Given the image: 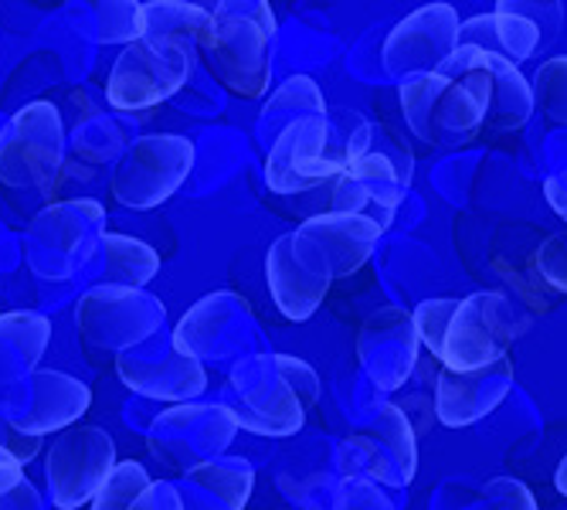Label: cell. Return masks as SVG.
<instances>
[{
	"label": "cell",
	"mask_w": 567,
	"mask_h": 510,
	"mask_svg": "<svg viewBox=\"0 0 567 510\" xmlns=\"http://www.w3.org/2000/svg\"><path fill=\"white\" fill-rule=\"evenodd\" d=\"M422 344L445 371H480L503 357L527 324L513 314V306L499 293H470V296H432L411 314Z\"/></svg>",
	"instance_id": "1"
},
{
	"label": "cell",
	"mask_w": 567,
	"mask_h": 510,
	"mask_svg": "<svg viewBox=\"0 0 567 510\" xmlns=\"http://www.w3.org/2000/svg\"><path fill=\"white\" fill-rule=\"evenodd\" d=\"M231 388L238 405H228L241 429L255 436H296L320 398V378L299 357L255 354L235 368Z\"/></svg>",
	"instance_id": "2"
},
{
	"label": "cell",
	"mask_w": 567,
	"mask_h": 510,
	"mask_svg": "<svg viewBox=\"0 0 567 510\" xmlns=\"http://www.w3.org/2000/svg\"><path fill=\"white\" fill-rule=\"evenodd\" d=\"M272 38L276 14L269 4H218L212 28L204 31L197 55L212 75L241 99H259L272 79Z\"/></svg>",
	"instance_id": "3"
},
{
	"label": "cell",
	"mask_w": 567,
	"mask_h": 510,
	"mask_svg": "<svg viewBox=\"0 0 567 510\" xmlns=\"http://www.w3.org/2000/svg\"><path fill=\"white\" fill-rule=\"evenodd\" d=\"M197 44L187 38L140 34L130 41L106 79V99L120 113H143L181 92L194 75Z\"/></svg>",
	"instance_id": "4"
},
{
	"label": "cell",
	"mask_w": 567,
	"mask_h": 510,
	"mask_svg": "<svg viewBox=\"0 0 567 510\" xmlns=\"http://www.w3.org/2000/svg\"><path fill=\"white\" fill-rule=\"evenodd\" d=\"M408 130L432 146H466L486 126L483 99L452 75L432 72L398 85Z\"/></svg>",
	"instance_id": "5"
},
{
	"label": "cell",
	"mask_w": 567,
	"mask_h": 510,
	"mask_svg": "<svg viewBox=\"0 0 567 510\" xmlns=\"http://www.w3.org/2000/svg\"><path fill=\"white\" fill-rule=\"evenodd\" d=\"M62 116L51 102L38 99L0 133V181L14 191H44L62 171Z\"/></svg>",
	"instance_id": "6"
},
{
	"label": "cell",
	"mask_w": 567,
	"mask_h": 510,
	"mask_svg": "<svg viewBox=\"0 0 567 510\" xmlns=\"http://www.w3.org/2000/svg\"><path fill=\"white\" fill-rule=\"evenodd\" d=\"M194 171V143L177 133L140 136L116 164L113 197L126 208L146 212L164 204Z\"/></svg>",
	"instance_id": "7"
},
{
	"label": "cell",
	"mask_w": 567,
	"mask_h": 510,
	"mask_svg": "<svg viewBox=\"0 0 567 510\" xmlns=\"http://www.w3.org/2000/svg\"><path fill=\"white\" fill-rule=\"evenodd\" d=\"M116 470V446L95 426L65 429L44 459V477L51 487V503L59 510H79L95 500Z\"/></svg>",
	"instance_id": "8"
},
{
	"label": "cell",
	"mask_w": 567,
	"mask_h": 510,
	"mask_svg": "<svg viewBox=\"0 0 567 510\" xmlns=\"http://www.w3.org/2000/svg\"><path fill=\"white\" fill-rule=\"evenodd\" d=\"M442 75L462 79L486 106V130L513 133L534 116V89L520 65L486 55L480 48H455V55L439 69Z\"/></svg>",
	"instance_id": "9"
},
{
	"label": "cell",
	"mask_w": 567,
	"mask_h": 510,
	"mask_svg": "<svg viewBox=\"0 0 567 510\" xmlns=\"http://www.w3.org/2000/svg\"><path fill=\"white\" fill-rule=\"evenodd\" d=\"M266 279L279 314L292 324L309 320L330 293L333 269L320 248L299 232L279 235L266 255Z\"/></svg>",
	"instance_id": "10"
},
{
	"label": "cell",
	"mask_w": 567,
	"mask_h": 510,
	"mask_svg": "<svg viewBox=\"0 0 567 510\" xmlns=\"http://www.w3.org/2000/svg\"><path fill=\"white\" fill-rule=\"evenodd\" d=\"M415 164L391 157L388 150H368L357 164H350L333 181V212L360 215L374 222L381 232L391 228L401 201L411 187Z\"/></svg>",
	"instance_id": "11"
},
{
	"label": "cell",
	"mask_w": 567,
	"mask_h": 510,
	"mask_svg": "<svg viewBox=\"0 0 567 510\" xmlns=\"http://www.w3.org/2000/svg\"><path fill=\"white\" fill-rule=\"evenodd\" d=\"M340 167L330 150V116H302L289 123L269 146L266 184L276 194H299L333 184Z\"/></svg>",
	"instance_id": "12"
},
{
	"label": "cell",
	"mask_w": 567,
	"mask_h": 510,
	"mask_svg": "<svg viewBox=\"0 0 567 510\" xmlns=\"http://www.w3.org/2000/svg\"><path fill=\"white\" fill-rule=\"evenodd\" d=\"M458 14L449 4H425L411 11L384 41V72L391 79H419L439 72L458 48Z\"/></svg>",
	"instance_id": "13"
},
{
	"label": "cell",
	"mask_w": 567,
	"mask_h": 510,
	"mask_svg": "<svg viewBox=\"0 0 567 510\" xmlns=\"http://www.w3.org/2000/svg\"><path fill=\"white\" fill-rule=\"evenodd\" d=\"M560 11V4H524V0H499L493 14L462 21L458 48H480L486 55L506 59L513 65L527 62L540 44H547L557 28L544 24V14Z\"/></svg>",
	"instance_id": "14"
},
{
	"label": "cell",
	"mask_w": 567,
	"mask_h": 510,
	"mask_svg": "<svg viewBox=\"0 0 567 510\" xmlns=\"http://www.w3.org/2000/svg\"><path fill=\"white\" fill-rule=\"evenodd\" d=\"M422 337L415 317L384 306L357 334V361L364 375L378 385V391H398L419 365Z\"/></svg>",
	"instance_id": "15"
},
{
	"label": "cell",
	"mask_w": 567,
	"mask_h": 510,
	"mask_svg": "<svg viewBox=\"0 0 567 510\" xmlns=\"http://www.w3.org/2000/svg\"><path fill=\"white\" fill-rule=\"evenodd\" d=\"M513 391V361L480 368V371H439L435 381V419L449 429H466L493 416Z\"/></svg>",
	"instance_id": "16"
},
{
	"label": "cell",
	"mask_w": 567,
	"mask_h": 510,
	"mask_svg": "<svg viewBox=\"0 0 567 510\" xmlns=\"http://www.w3.org/2000/svg\"><path fill=\"white\" fill-rule=\"evenodd\" d=\"M350 452H364L368 459V477L374 483H411L419 470V442H415V429L408 422V412L401 405H381L374 426L350 432V439L343 442Z\"/></svg>",
	"instance_id": "17"
},
{
	"label": "cell",
	"mask_w": 567,
	"mask_h": 510,
	"mask_svg": "<svg viewBox=\"0 0 567 510\" xmlns=\"http://www.w3.org/2000/svg\"><path fill=\"white\" fill-rule=\"evenodd\" d=\"M296 232L320 248V255L333 269V279H343V276H353L357 269H364L384 235L374 222L360 218V215H343V212L313 215Z\"/></svg>",
	"instance_id": "18"
},
{
	"label": "cell",
	"mask_w": 567,
	"mask_h": 510,
	"mask_svg": "<svg viewBox=\"0 0 567 510\" xmlns=\"http://www.w3.org/2000/svg\"><path fill=\"white\" fill-rule=\"evenodd\" d=\"M190 493H181L184 510H245L251 497L255 473L245 459H212V463H200L187 470Z\"/></svg>",
	"instance_id": "19"
},
{
	"label": "cell",
	"mask_w": 567,
	"mask_h": 510,
	"mask_svg": "<svg viewBox=\"0 0 567 510\" xmlns=\"http://www.w3.org/2000/svg\"><path fill=\"white\" fill-rule=\"evenodd\" d=\"M38 378V408L31 416H24L18 422L21 432H28L31 439H38L41 432L48 429H62L69 426L72 419H79L85 408H89V388L72 381L69 375H59V371H41L34 375Z\"/></svg>",
	"instance_id": "20"
},
{
	"label": "cell",
	"mask_w": 567,
	"mask_h": 510,
	"mask_svg": "<svg viewBox=\"0 0 567 510\" xmlns=\"http://www.w3.org/2000/svg\"><path fill=\"white\" fill-rule=\"evenodd\" d=\"M302 116H330L327 110V99L320 92V85L309 79V75H292L272 99L269 106L259 116V126L266 136H279L289 123L302 120Z\"/></svg>",
	"instance_id": "21"
},
{
	"label": "cell",
	"mask_w": 567,
	"mask_h": 510,
	"mask_svg": "<svg viewBox=\"0 0 567 510\" xmlns=\"http://www.w3.org/2000/svg\"><path fill=\"white\" fill-rule=\"evenodd\" d=\"M102 248H106V266H110V279L126 283V289H136L143 283H150L161 269V255L153 252L146 242L140 238H126V235H102Z\"/></svg>",
	"instance_id": "22"
},
{
	"label": "cell",
	"mask_w": 567,
	"mask_h": 510,
	"mask_svg": "<svg viewBox=\"0 0 567 510\" xmlns=\"http://www.w3.org/2000/svg\"><path fill=\"white\" fill-rule=\"evenodd\" d=\"M212 28V11L197 4H140V34H167L200 44Z\"/></svg>",
	"instance_id": "23"
},
{
	"label": "cell",
	"mask_w": 567,
	"mask_h": 510,
	"mask_svg": "<svg viewBox=\"0 0 567 510\" xmlns=\"http://www.w3.org/2000/svg\"><path fill=\"white\" fill-rule=\"evenodd\" d=\"M530 89H534V106H540L547 120L567 126V55L544 62L534 72Z\"/></svg>",
	"instance_id": "24"
},
{
	"label": "cell",
	"mask_w": 567,
	"mask_h": 510,
	"mask_svg": "<svg viewBox=\"0 0 567 510\" xmlns=\"http://www.w3.org/2000/svg\"><path fill=\"white\" fill-rule=\"evenodd\" d=\"M150 487V477L140 463L126 459V463H116L113 477L106 480L92 500V510H133V503L143 497V490Z\"/></svg>",
	"instance_id": "25"
},
{
	"label": "cell",
	"mask_w": 567,
	"mask_h": 510,
	"mask_svg": "<svg viewBox=\"0 0 567 510\" xmlns=\"http://www.w3.org/2000/svg\"><path fill=\"white\" fill-rule=\"evenodd\" d=\"M476 510H540L530 487L513 477H496L483 487Z\"/></svg>",
	"instance_id": "26"
},
{
	"label": "cell",
	"mask_w": 567,
	"mask_h": 510,
	"mask_svg": "<svg viewBox=\"0 0 567 510\" xmlns=\"http://www.w3.org/2000/svg\"><path fill=\"white\" fill-rule=\"evenodd\" d=\"M534 266H537L540 279H544L550 289H557V293L567 296V228H564V232H554V235L537 248Z\"/></svg>",
	"instance_id": "27"
},
{
	"label": "cell",
	"mask_w": 567,
	"mask_h": 510,
	"mask_svg": "<svg viewBox=\"0 0 567 510\" xmlns=\"http://www.w3.org/2000/svg\"><path fill=\"white\" fill-rule=\"evenodd\" d=\"M333 510H394V503L378 490L374 480L353 477V480L340 490Z\"/></svg>",
	"instance_id": "28"
},
{
	"label": "cell",
	"mask_w": 567,
	"mask_h": 510,
	"mask_svg": "<svg viewBox=\"0 0 567 510\" xmlns=\"http://www.w3.org/2000/svg\"><path fill=\"white\" fill-rule=\"evenodd\" d=\"M133 510H184V500L181 490H174L171 483H150L143 497L133 503Z\"/></svg>",
	"instance_id": "29"
},
{
	"label": "cell",
	"mask_w": 567,
	"mask_h": 510,
	"mask_svg": "<svg viewBox=\"0 0 567 510\" xmlns=\"http://www.w3.org/2000/svg\"><path fill=\"white\" fill-rule=\"evenodd\" d=\"M544 197H547V204L554 208V215L567 222V171H560V174H554V177L544 181Z\"/></svg>",
	"instance_id": "30"
},
{
	"label": "cell",
	"mask_w": 567,
	"mask_h": 510,
	"mask_svg": "<svg viewBox=\"0 0 567 510\" xmlns=\"http://www.w3.org/2000/svg\"><path fill=\"white\" fill-rule=\"evenodd\" d=\"M554 487L567 497V452H564V459H560V467H557V473H554Z\"/></svg>",
	"instance_id": "31"
}]
</instances>
